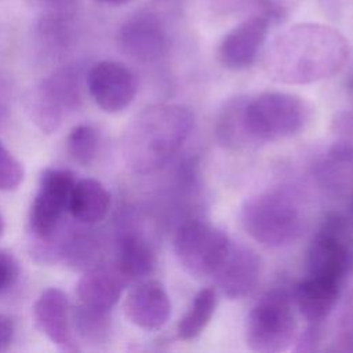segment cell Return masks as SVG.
Returning a JSON list of instances; mask_svg holds the SVG:
<instances>
[{
    "instance_id": "obj_1",
    "label": "cell",
    "mask_w": 353,
    "mask_h": 353,
    "mask_svg": "<svg viewBox=\"0 0 353 353\" xmlns=\"http://www.w3.org/2000/svg\"><path fill=\"white\" fill-rule=\"evenodd\" d=\"M347 57L345 40L323 28H299L280 36L268 50V74L285 84H309L336 73Z\"/></svg>"
},
{
    "instance_id": "obj_2",
    "label": "cell",
    "mask_w": 353,
    "mask_h": 353,
    "mask_svg": "<svg viewBox=\"0 0 353 353\" xmlns=\"http://www.w3.org/2000/svg\"><path fill=\"white\" fill-rule=\"evenodd\" d=\"M194 124L192 110L181 103H156L131 120L123 138L127 165L137 174L164 167L189 138Z\"/></svg>"
},
{
    "instance_id": "obj_3",
    "label": "cell",
    "mask_w": 353,
    "mask_h": 353,
    "mask_svg": "<svg viewBox=\"0 0 353 353\" xmlns=\"http://www.w3.org/2000/svg\"><path fill=\"white\" fill-rule=\"evenodd\" d=\"M245 232L266 247H283L299 239L306 228V210L288 189H273L250 197L241 211Z\"/></svg>"
},
{
    "instance_id": "obj_4",
    "label": "cell",
    "mask_w": 353,
    "mask_h": 353,
    "mask_svg": "<svg viewBox=\"0 0 353 353\" xmlns=\"http://www.w3.org/2000/svg\"><path fill=\"white\" fill-rule=\"evenodd\" d=\"M313 108L302 97L290 92H263L247 101L244 117L250 137L258 145L298 135L309 124Z\"/></svg>"
},
{
    "instance_id": "obj_5",
    "label": "cell",
    "mask_w": 353,
    "mask_h": 353,
    "mask_svg": "<svg viewBox=\"0 0 353 353\" xmlns=\"http://www.w3.org/2000/svg\"><path fill=\"white\" fill-rule=\"evenodd\" d=\"M83 72L77 65H66L43 79L26 97V112L44 134L55 132L65 116L83 102Z\"/></svg>"
},
{
    "instance_id": "obj_6",
    "label": "cell",
    "mask_w": 353,
    "mask_h": 353,
    "mask_svg": "<svg viewBox=\"0 0 353 353\" xmlns=\"http://www.w3.org/2000/svg\"><path fill=\"white\" fill-rule=\"evenodd\" d=\"M296 327L290 295L284 290H272L251 309L245 324V341L254 352H283L294 342Z\"/></svg>"
},
{
    "instance_id": "obj_7",
    "label": "cell",
    "mask_w": 353,
    "mask_h": 353,
    "mask_svg": "<svg viewBox=\"0 0 353 353\" xmlns=\"http://www.w3.org/2000/svg\"><path fill=\"white\" fill-rule=\"evenodd\" d=\"M76 176L65 168H46L39 179L36 194L29 210L32 241H51L62 234L65 215Z\"/></svg>"
},
{
    "instance_id": "obj_8",
    "label": "cell",
    "mask_w": 353,
    "mask_h": 353,
    "mask_svg": "<svg viewBox=\"0 0 353 353\" xmlns=\"http://www.w3.org/2000/svg\"><path fill=\"white\" fill-rule=\"evenodd\" d=\"M350 222L341 214H330L314 236L307 256L309 276L342 287L353 272V239Z\"/></svg>"
},
{
    "instance_id": "obj_9",
    "label": "cell",
    "mask_w": 353,
    "mask_h": 353,
    "mask_svg": "<svg viewBox=\"0 0 353 353\" xmlns=\"http://www.w3.org/2000/svg\"><path fill=\"white\" fill-rule=\"evenodd\" d=\"M229 245V237L221 229L203 221L183 223L174 239V251L179 265L194 277L214 274Z\"/></svg>"
},
{
    "instance_id": "obj_10",
    "label": "cell",
    "mask_w": 353,
    "mask_h": 353,
    "mask_svg": "<svg viewBox=\"0 0 353 353\" xmlns=\"http://www.w3.org/2000/svg\"><path fill=\"white\" fill-rule=\"evenodd\" d=\"M85 85L99 109L119 113L127 109L138 91V81L130 68L117 61H101L85 73Z\"/></svg>"
},
{
    "instance_id": "obj_11",
    "label": "cell",
    "mask_w": 353,
    "mask_h": 353,
    "mask_svg": "<svg viewBox=\"0 0 353 353\" xmlns=\"http://www.w3.org/2000/svg\"><path fill=\"white\" fill-rule=\"evenodd\" d=\"M119 46L124 54L141 61L153 62L167 51V34L161 21L152 12L130 17L119 30Z\"/></svg>"
},
{
    "instance_id": "obj_12",
    "label": "cell",
    "mask_w": 353,
    "mask_h": 353,
    "mask_svg": "<svg viewBox=\"0 0 353 353\" xmlns=\"http://www.w3.org/2000/svg\"><path fill=\"white\" fill-rule=\"evenodd\" d=\"M33 319L37 328L58 347L77 350L72 328V307L68 295L58 287L40 292L33 303Z\"/></svg>"
},
{
    "instance_id": "obj_13",
    "label": "cell",
    "mask_w": 353,
    "mask_h": 353,
    "mask_svg": "<svg viewBox=\"0 0 353 353\" xmlns=\"http://www.w3.org/2000/svg\"><path fill=\"white\" fill-rule=\"evenodd\" d=\"M123 310L125 319L145 331H156L165 325L171 314V302L164 285L157 280L135 284L127 294Z\"/></svg>"
},
{
    "instance_id": "obj_14",
    "label": "cell",
    "mask_w": 353,
    "mask_h": 353,
    "mask_svg": "<svg viewBox=\"0 0 353 353\" xmlns=\"http://www.w3.org/2000/svg\"><path fill=\"white\" fill-rule=\"evenodd\" d=\"M261 261L248 247L230 243L229 250L212 276L222 294L229 299L248 295L258 284Z\"/></svg>"
},
{
    "instance_id": "obj_15",
    "label": "cell",
    "mask_w": 353,
    "mask_h": 353,
    "mask_svg": "<svg viewBox=\"0 0 353 353\" xmlns=\"http://www.w3.org/2000/svg\"><path fill=\"white\" fill-rule=\"evenodd\" d=\"M269 30V22L263 17H251L233 29L222 39L218 48L221 63L233 70L250 66L262 47Z\"/></svg>"
},
{
    "instance_id": "obj_16",
    "label": "cell",
    "mask_w": 353,
    "mask_h": 353,
    "mask_svg": "<svg viewBox=\"0 0 353 353\" xmlns=\"http://www.w3.org/2000/svg\"><path fill=\"white\" fill-rule=\"evenodd\" d=\"M124 284L113 268L97 265L84 270V274L77 283L76 295L79 303L103 313H110L121 296Z\"/></svg>"
},
{
    "instance_id": "obj_17",
    "label": "cell",
    "mask_w": 353,
    "mask_h": 353,
    "mask_svg": "<svg viewBox=\"0 0 353 353\" xmlns=\"http://www.w3.org/2000/svg\"><path fill=\"white\" fill-rule=\"evenodd\" d=\"M156 265L149 243L137 233H124L116 244L113 269L127 284L149 276Z\"/></svg>"
},
{
    "instance_id": "obj_18",
    "label": "cell",
    "mask_w": 353,
    "mask_h": 353,
    "mask_svg": "<svg viewBox=\"0 0 353 353\" xmlns=\"http://www.w3.org/2000/svg\"><path fill=\"white\" fill-rule=\"evenodd\" d=\"M341 285L309 276L294 290V302L299 313L309 321L320 324L332 312Z\"/></svg>"
},
{
    "instance_id": "obj_19",
    "label": "cell",
    "mask_w": 353,
    "mask_h": 353,
    "mask_svg": "<svg viewBox=\"0 0 353 353\" xmlns=\"http://www.w3.org/2000/svg\"><path fill=\"white\" fill-rule=\"evenodd\" d=\"M110 194L108 189L94 178L76 181L69 200V215L80 225H95L109 211Z\"/></svg>"
},
{
    "instance_id": "obj_20",
    "label": "cell",
    "mask_w": 353,
    "mask_h": 353,
    "mask_svg": "<svg viewBox=\"0 0 353 353\" xmlns=\"http://www.w3.org/2000/svg\"><path fill=\"white\" fill-rule=\"evenodd\" d=\"M247 98L237 97L225 102L215 121L216 141L228 149H245L256 145L250 137L245 127V103Z\"/></svg>"
},
{
    "instance_id": "obj_21",
    "label": "cell",
    "mask_w": 353,
    "mask_h": 353,
    "mask_svg": "<svg viewBox=\"0 0 353 353\" xmlns=\"http://www.w3.org/2000/svg\"><path fill=\"white\" fill-rule=\"evenodd\" d=\"M61 259L76 270L94 268L99 259V244L87 230L65 233L61 248Z\"/></svg>"
},
{
    "instance_id": "obj_22",
    "label": "cell",
    "mask_w": 353,
    "mask_h": 353,
    "mask_svg": "<svg viewBox=\"0 0 353 353\" xmlns=\"http://www.w3.org/2000/svg\"><path fill=\"white\" fill-rule=\"evenodd\" d=\"M216 307V295L212 288H203L200 290L185 316L179 320L176 332L178 338L183 341H190L199 336L207 324L210 323L214 312Z\"/></svg>"
},
{
    "instance_id": "obj_23",
    "label": "cell",
    "mask_w": 353,
    "mask_h": 353,
    "mask_svg": "<svg viewBox=\"0 0 353 353\" xmlns=\"http://www.w3.org/2000/svg\"><path fill=\"white\" fill-rule=\"evenodd\" d=\"M109 314L77 303L72 309V328L84 342L101 343L110 331Z\"/></svg>"
},
{
    "instance_id": "obj_24",
    "label": "cell",
    "mask_w": 353,
    "mask_h": 353,
    "mask_svg": "<svg viewBox=\"0 0 353 353\" xmlns=\"http://www.w3.org/2000/svg\"><path fill=\"white\" fill-rule=\"evenodd\" d=\"M37 34L43 46L50 51H63L73 37L70 12L50 11L43 15L37 23Z\"/></svg>"
},
{
    "instance_id": "obj_25",
    "label": "cell",
    "mask_w": 353,
    "mask_h": 353,
    "mask_svg": "<svg viewBox=\"0 0 353 353\" xmlns=\"http://www.w3.org/2000/svg\"><path fill=\"white\" fill-rule=\"evenodd\" d=\"M99 149V135L91 124L74 125L66 138V150L70 159L83 167L94 163Z\"/></svg>"
},
{
    "instance_id": "obj_26",
    "label": "cell",
    "mask_w": 353,
    "mask_h": 353,
    "mask_svg": "<svg viewBox=\"0 0 353 353\" xmlns=\"http://www.w3.org/2000/svg\"><path fill=\"white\" fill-rule=\"evenodd\" d=\"M25 171L21 161L0 142V192L18 189Z\"/></svg>"
},
{
    "instance_id": "obj_27",
    "label": "cell",
    "mask_w": 353,
    "mask_h": 353,
    "mask_svg": "<svg viewBox=\"0 0 353 353\" xmlns=\"http://www.w3.org/2000/svg\"><path fill=\"white\" fill-rule=\"evenodd\" d=\"M19 276V266L14 255L0 250V294L10 290Z\"/></svg>"
},
{
    "instance_id": "obj_28",
    "label": "cell",
    "mask_w": 353,
    "mask_h": 353,
    "mask_svg": "<svg viewBox=\"0 0 353 353\" xmlns=\"http://www.w3.org/2000/svg\"><path fill=\"white\" fill-rule=\"evenodd\" d=\"M14 335L15 327L12 320L8 316L0 313V352L8 350L14 341Z\"/></svg>"
},
{
    "instance_id": "obj_29",
    "label": "cell",
    "mask_w": 353,
    "mask_h": 353,
    "mask_svg": "<svg viewBox=\"0 0 353 353\" xmlns=\"http://www.w3.org/2000/svg\"><path fill=\"white\" fill-rule=\"evenodd\" d=\"M77 0H41L43 4H46L50 11H61V12H70L73 6Z\"/></svg>"
},
{
    "instance_id": "obj_30",
    "label": "cell",
    "mask_w": 353,
    "mask_h": 353,
    "mask_svg": "<svg viewBox=\"0 0 353 353\" xmlns=\"http://www.w3.org/2000/svg\"><path fill=\"white\" fill-rule=\"evenodd\" d=\"M99 4H106V6H123V4H127L130 3L131 0H94Z\"/></svg>"
},
{
    "instance_id": "obj_31",
    "label": "cell",
    "mask_w": 353,
    "mask_h": 353,
    "mask_svg": "<svg viewBox=\"0 0 353 353\" xmlns=\"http://www.w3.org/2000/svg\"><path fill=\"white\" fill-rule=\"evenodd\" d=\"M3 232H4V221H3V215L0 212V237H1Z\"/></svg>"
},
{
    "instance_id": "obj_32",
    "label": "cell",
    "mask_w": 353,
    "mask_h": 353,
    "mask_svg": "<svg viewBox=\"0 0 353 353\" xmlns=\"http://www.w3.org/2000/svg\"><path fill=\"white\" fill-rule=\"evenodd\" d=\"M350 226L353 229V203H352V221H350Z\"/></svg>"
}]
</instances>
